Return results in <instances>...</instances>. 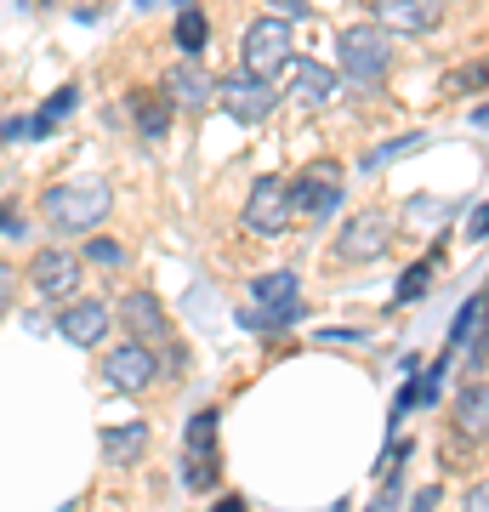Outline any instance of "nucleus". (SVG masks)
I'll list each match as a JSON object with an SVG mask.
<instances>
[{
	"mask_svg": "<svg viewBox=\"0 0 489 512\" xmlns=\"http://www.w3.org/2000/svg\"><path fill=\"white\" fill-rule=\"evenodd\" d=\"M109 183H57L46 188V200H40V217L52 222L57 234H91L97 222L109 217Z\"/></svg>",
	"mask_w": 489,
	"mask_h": 512,
	"instance_id": "obj_1",
	"label": "nucleus"
},
{
	"mask_svg": "<svg viewBox=\"0 0 489 512\" xmlns=\"http://www.w3.org/2000/svg\"><path fill=\"white\" fill-rule=\"evenodd\" d=\"M336 63H342L347 80H359V86H376L387 63H393V46H387V29L376 23H353L336 35Z\"/></svg>",
	"mask_w": 489,
	"mask_h": 512,
	"instance_id": "obj_2",
	"label": "nucleus"
},
{
	"mask_svg": "<svg viewBox=\"0 0 489 512\" xmlns=\"http://www.w3.org/2000/svg\"><path fill=\"white\" fill-rule=\"evenodd\" d=\"M302 285H296V274L290 268H273V274H262L251 285V308H245V325L251 330H273V325H290L296 313H302Z\"/></svg>",
	"mask_w": 489,
	"mask_h": 512,
	"instance_id": "obj_3",
	"label": "nucleus"
},
{
	"mask_svg": "<svg viewBox=\"0 0 489 512\" xmlns=\"http://www.w3.org/2000/svg\"><path fill=\"white\" fill-rule=\"evenodd\" d=\"M290 57H296V46H290V18H256L245 29V74L279 80Z\"/></svg>",
	"mask_w": 489,
	"mask_h": 512,
	"instance_id": "obj_4",
	"label": "nucleus"
},
{
	"mask_svg": "<svg viewBox=\"0 0 489 512\" xmlns=\"http://www.w3.org/2000/svg\"><path fill=\"white\" fill-rule=\"evenodd\" d=\"M217 97L239 126H262V120L279 109V86H273V80H256V74H245V69H234L228 80H217Z\"/></svg>",
	"mask_w": 489,
	"mask_h": 512,
	"instance_id": "obj_5",
	"label": "nucleus"
},
{
	"mask_svg": "<svg viewBox=\"0 0 489 512\" xmlns=\"http://www.w3.org/2000/svg\"><path fill=\"white\" fill-rule=\"evenodd\" d=\"M80 274H86V262H80L69 245H46V251H35V262H29V285H35V296H46V302H69V296L80 291Z\"/></svg>",
	"mask_w": 489,
	"mask_h": 512,
	"instance_id": "obj_6",
	"label": "nucleus"
},
{
	"mask_svg": "<svg viewBox=\"0 0 489 512\" xmlns=\"http://www.w3.org/2000/svg\"><path fill=\"white\" fill-rule=\"evenodd\" d=\"M387 239H393V217L376 211V205H364L353 217L342 222V234H336V256L342 262H376L387 251Z\"/></svg>",
	"mask_w": 489,
	"mask_h": 512,
	"instance_id": "obj_7",
	"label": "nucleus"
},
{
	"mask_svg": "<svg viewBox=\"0 0 489 512\" xmlns=\"http://www.w3.org/2000/svg\"><path fill=\"white\" fill-rule=\"evenodd\" d=\"M103 382L120 387V393H143V387L160 382V359L148 342H120V348L103 353Z\"/></svg>",
	"mask_w": 489,
	"mask_h": 512,
	"instance_id": "obj_8",
	"label": "nucleus"
},
{
	"mask_svg": "<svg viewBox=\"0 0 489 512\" xmlns=\"http://www.w3.org/2000/svg\"><path fill=\"white\" fill-rule=\"evenodd\" d=\"M290 183L285 177H256L251 183V200H245V228L251 234H285L290 228Z\"/></svg>",
	"mask_w": 489,
	"mask_h": 512,
	"instance_id": "obj_9",
	"label": "nucleus"
},
{
	"mask_svg": "<svg viewBox=\"0 0 489 512\" xmlns=\"http://www.w3.org/2000/svg\"><path fill=\"white\" fill-rule=\"evenodd\" d=\"M370 18L387 35H433L444 23V0H370Z\"/></svg>",
	"mask_w": 489,
	"mask_h": 512,
	"instance_id": "obj_10",
	"label": "nucleus"
},
{
	"mask_svg": "<svg viewBox=\"0 0 489 512\" xmlns=\"http://www.w3.org/2000/svg\"><path fill=\"white\" fill-rule=\"evenodd\" d=\"M342 200V165L336 160H313L296 183H290V211H308V217H325L330 205Z\"/></svg>",
	"mask_w": 489,
	"mask_h": 512,
	"instance_id": "obj_11",
	"label": "nucleus"
},
{
	"mask_svg": "<svg viewBox=\"0 0 489 512\" xmlns=\"http://www.w3.org/2000/svg\"><path fill=\"white\" fill-rule=\"evenodd\" d=\"M188 473L182 484L188 490H211L217 484V410H200V416L188 421Z\"/></svg>",
	"mask_w": 489,
	"mask_h": 512,
	"instance_id": "obj_12",
	"label": "nucleus"
},
{
	"mask_svg": "<svg viewBox=\"0 0 489 512\" xmlns=\"http://www.w3.org/2000/svg\"><path fill=\"white\" fill-rule=\"evenodd\" d=\"M330 97H336V74H330V63L290 57V103H296V109H330Z\"/></svg>",
	"mask_w": 489,
	"mask_h": 512,
	"instance_id": "obj_13",
	"label": "nucleus"
},
{
	"mask_svg": "<svg viewBox=\"0 0 489 512\" xmlns=\"http://www.w3.org/2000/svg\"><path fill=\"white\" fill-rule=\"evenodd\" d=\"M211 97H217V80H211L194 57L171 63V74H165V103H171V109H205Z\"/></svg>",
	"mask_w": 489,
	"mask_h": 512,
	"instance_id": "obj_14",
	"label": "nucleus"
},
{
	"mask_svg": "<svg viewBox=\"0 0 489 512\" xmlns=\"http://www.w3.org/2000/svg\"><path fill=\"white\" fill-rule=\"evenodd\" d=\"M109 325H114V313L103 302H69L57 313V336H69L74 348H97L109 336Z\"/></svg>",
	"mask_w": 489,
	"mask_h": 512,
	"instance_id": "obj_15",
	"label": "nucleus"
},
{
	"mask_svg": "<svg viewBox=\"0 0 489 512\" xmlns=\"http://www.w3.org/2000/svg\"><path fill=\"white\" fill-rule=\"evenodd\" d=\"M120 319H126L131 336H148V342H165V336H171V319H165L160 296H148V291H131L126 302H120Z\"/></svg>",
	"mask_w": 489,
	"mask_h": 512,
	"instance_id": "obj_16",
	"label": "nucleus"
},
{
	"mask_svg": "<svg viewBox=\"0 0 489 512\" xmlns=\"http://www.w3.org/2000/svg\"><path fill=\"white\" fill-rule=\"evenodd\" d=\"M148 450V421H120V427H103V456L109 461H137Z\"/></svg>",
	"mask_w": 489,
	"mask_h": 512,
	"instance_id": "obj_17",
	"label": "nucleus"
},
{
	"mask_svg": "<svg viewBox=\"0 0 489 512\" xmlns=\"http://www.w3.org/2000/svg\"><path fill=\"white\" fill-rule=\"evenodd\" d=\"M74 103H80V92H74V86H57V92L40 103V114L29 120V137H46L52 126H63V120L74 114Z\"/></svg>",
	"mask_w": 489,
	"mask_h": 512,
	"instance_id": "obj_18",
	"label": "nucleus"
},
{
	"mask_svg": "<svg viewBox=\"0 0 489 512\" xmlns=\"http://www.w3.org/2000/svg\"><path fill=\"white\" fill-rule=\"evenodd\" d=\"M205 40H211V23H205V12H200V6H182V12H177V52H182V57H200Z\"/></svg>",
	"mask_w": 489,
	"mask_h": 512,
	"instance_id": "obj_19",
	"label": "nucleus"
},
{
	"mask_svg": "<svg viewBox=\"0 0 489 512\" xmlns=\"http://www.w3.org/2000/svg\"><path fill=\"white\" fill-rule=\"evenodd\" d=\"M410 148H427V131H404V137H393V143H376L370 154H364V171H381V165L404 160Z\"/></svg>",
	"mask_w": 489,
	"mask_h": 512,
	"instance_id": "obj_20",
	"label": "nucleus"
},
{
	"mask_svg": "<svg viewBox=\"0 0 489 512\" xmlns=\"http://www.w3.org/2000/svg\"><path fill=\"white\" fill-rule=\"evenodd\" d=\"M131 109H137V126H143V137H165V126H171V103H165V97L137 92V97H131Z\"/></svg>",
	"mask_w": 489,
	"mask_h": 512,
	"instance_id": "obj_21",
	"label": "nucleus"
},
{
	"mask_svg": "<svg viewBox=\"0 0 489 512\" xmlns=\"http://www.w3.org/2000/svg\"><path fill=\"white\" fill-rule=\"evenodd\" d=\"M455 421L467 427L472 439H484V382H467L461 399H455Z\"/></svg>",
	"mask_w": 489,
	"mask_h": 512,
	"instance_id": "obj_22",
	"label": "nucleus"
},
{
	"mask_svg": "<svg viewBox=\"0 0 489 512\" xmlns=\"http://www.w3.org/2000/svg\"><path fill=\"white\" fill-rule=\"evenodd\" d=\"M478 325H484V296H472L467 308L455 313V330H450V348H472V353H478Z\"/></svg>",
	"mask_w": 489,
	"mask_h": 512,
	"instance_id": "obj_23",
	"label": "nucleus"
},
{
	"mask_svg": "<svg viewBox=\"0 0 489 512\" xmlns=\"http://www.w3.org/2000/svg\"><path fill=\"white\" fill-rule=\"evenodd\" d=\"M438 262V256H433ZM433 262H416V268H404V279H399V291H393V302H416V296H427V285H433Z\"/></svg>",
	"mask_w": 489,
	"mask_h": 512,
	"instance_id": "obj_24",
	"label": "nucleus"
},
{
	"mask_svg": "<svg viewBox=\"0 0 489 512\" xmlns=\"http://www.w3.org/2000/svg\"><path fill=\"white\" fill-rule=\"evenodd\" d=\"M80 262H97V268H120L126 262V245L120 239H109V234H91V245H86V256Z\"/></svg>",
	"mask_w": 489,
	"mask_h": 512,
	"instance_id": "obj_25",
	"label": "nucleus"
},
{
	"mask_svg": "<svg viewBox=\"0 0 489 512\" xmlns=\"http://www.w3.org/2000/svg\"><path fill=\"white\" fill-rule=\"evenodd\" d=\"M467 234H472V245H484V234H489V205H484V200L472 205V222H467Z\"/></svg>",
	"mask_w": 489,
	"mask_h": 512,
	"instance_id": "obj_26",
	"label": "nucleus"
},
{
	"mask_svg": "<svg viewBox=\"0 0 489 512\" xmlns=\"http://www.w3.org/2000/svg\"><path fill=\"white\" fill-rule=\"evenodd\" d=\"M438 507V484H427V490H416V501H410V512H433Z\"/></svg>",
	"mask_w": 489,
	"mask_h": 512,
	"instance_id": "obj_27",
	"label": "nucleus"
},
{
	"mask_svg": "<svg viewBox=\"0 0 489 512\" xmlns=\"http://www.w3.org/2000/svg\"><path fill=\"white\" fill-rule=\"evenodd\" d=\"M467 512H489V484H472L467 490Z\"/></svg>",
	"mask_w": 489,
	"mask_h": 512,
	"instance_id": "obj_28",
	"label": "nucleus"
},
{
	"mask_svg": "<svg viewBox=\"0 0 489 512\" xmlns=\"http://www.w3.org/2000/svg\"><path fill=\"white\" fill-rule=\"evenodd\" d=\"M273 6H279V12H290V18H313L308 0H273Z\"/></svg>",
	"mask_w": 489,
	"mask_h": 512,
	"instance_id": "obj_29",
	"label": "nucleus"
},
{
	"mask_svg": "<svg viewBox=\"0 0 489 512\" xmlns=\"http://www.w3.org/2000/svg\"><path fill=\"white\" fill-rule=\"evenodd\" d=\"M0 137L12 143V137H29V120H0Z\"/></svg>",
	"mask_w": 489,
	"mask_h": 512,
	"instance_id": "obj_30",
	"label": "nucleus"
},
{
	"mask_svg": "<svg viewBox=\"0 0 489 512\" xmlns=\"http://www.w3.org/2000/svg\"><path fill=\"white\" fill-rule=\"evenodd\" d=\"M6 302H12V268L0 262V313H6Z\"/></svg>",
	"mask_w": 489,
	"mask_h": 512,
	"instance_id": "obj_31",
	"label": "nucleus"
},
{
	"mask_svg": "<svg viewBox=\"0 0 489 512\" xmlns=\"http://www.w3.org/2000/svg\"><path fill=\"white\" fill-rule=\"evenodd\" d=\"M0 234H18V217L12 211H0Z\"/></svg>",
	"mask_w": 489,
	"mask_h": 512,
	"instance_id": "obj_32",
	"label": "nucleus"
},
{
	"mask_svg": "<svg viewBox=\"0 0 489 512\" xmlns=\"http://www.w3.org/2000/svg\"><path fill=\"white\" fill-rule=\"evenodd\" d=\"M217 512H245V501H239V495H228V501H217Z\"/></svg>",
	"mask_w": 489,
	"mask_h": 512,
	"instance_id": "obj_33",
	"label": "nucleus"
},
{
	"mask_svg": "<svg viewBox=\"0 0 489 512\" xmlns=\"http://www.w3.org/2000/svg\"><path fill=\"white\" fill-rule=\"evenodd\" d=\"M143 6H160V0H143Z\"/></svg>",
	"mask_w": 489,
	"mask_h": 512,
	"instance_id": "obj_34",
	"label": "nucleus"
}]
</instances>
